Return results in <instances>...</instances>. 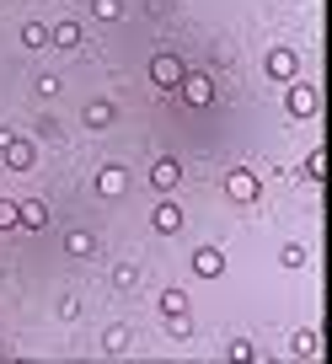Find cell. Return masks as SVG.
<instances>
[{
    "label": "cell",
    "mask_w": 332,
    "mask_h": 364,
    "mask_svg": "<svg viewBox=\"0 0 332 364\" xmlns=\"http://www.w3.org/2000/svg\"><path fill=\"white\" fill-rule=\"evenodd\" d=\"M183 80H188V70H183V59H177V54H156V59H150V86L177 91Z\"/></svg>",
    "instance_id": "obj_1"
},
{
    "label": "cell",
    "mask_w": 332,
    "mask_h": 364,
    "mask_svg": "<svg viewBox=\"0 0 332 364\" xmlns=\"http://www.w3.org/2000/svg\"><path fill=\"white\" fill-rule=\"evenodd\" d=\"M48 225V204L43 198H22V225L16 230H43Z\"/></svg>",
    "instance_id": "obj_13"
},
{
    "label": "cell",
    "mask_w": 332,
    "mask_h": 364,
    "mask_svg": "<svg viewBox=\"0 0 332 364\" xmlns=\"http://www.w3.org/2000/svg\"><path fill=\"white\" fill-rule=\"evenodd\" d=\"M263 65H268V75H274V80H295V75H300V54H295L289 43L268 48V59H263Z\"/></svg>",
    "instance_id": "obj_4"
},
{
    "label": "cell",
    "mask_w": 332,
    "mask_h": 364,
    "mask_svg": "<svg viewBox=\"0 0 332 364\" xmlns=\"http://www.w3.org/2000/svg\"><path fill=\"white\" fill-rule=\"evenodd\" d=\"M129 343H134V332H129V327H107L102 332V353H113V359H118V353H129Z\"/></svg>",
    "instance_id": "obj_14"
},
{
    "label": "cell",
    "mask_w": 332,
    "mask_h": 364,
    "mask_svg": "<svg viewBox=\"0 0 332 364\" xmlns=\"http://www.w3.org/2000/svg\"><path fill=\"white\" fill-rule=\"evenodd\" d=\"M113 118H118V107L107 102V97H97V102H86L80 124H86V129H113Z\"/></svg>",
    "instance_id": "obj_10"
},
{
    "label": "cell",
    "mask_w": 332,
    "mask_h": 364,
    "mask_svg": "<svg viewBox=\"0 0 332 364\" xmlns=\"http://www.w3.org/2000/svg\"><path fill=\"white\" fill-rule=\"evenodd\" d=\"M177 182H183V166H177L172 156H161L156 166H150V188H156V193H172Z\"/></svg>",
    "instance_id": "obj_7"
},
{
    "label": "cell",
    "mask_w": 332,
    "mask_h": 364,
    "mask_svg": "<svg viewBox=\"0 0 332 364\" xmlns=\"http://www.w3.org/2000/svg\"><path fill=\"white\" fill-rule=\"evenodd\" d=\"M22 43L33 48V54H38V48H48V27H43V22H27V27H22Z\"/></svg>",
    "instance_id": "obj_19"
},
{
    "label": "cell",
    "mask_w": 332,
    "mask_h": 364,
    "mask_svg": "<svg viewBox=\"0 0 332 364\" xmlns=\"http://www.w3.org/2000/svg\"><path fill=\"white\" fill-rule=\"evenodd\" d=\"M161 316H166V321L188 316V295H183V289H166V295H161Z\"/></svg>",
    "instance_id": "obj_17"
},
{
    "label": "cell",
    "mask_w": 332,
    "mask_h": 364,
    "mask_svg": "<svg viewBox=\"0 0 332 364\" xmlns=\"http://www.w3.org/2000/svg\"><path fill=\"white\" fill-rule=\"evenodd\" d=\"M295 353H300V359H321V332L316 327L295 332Z\"/></svg>",
    "instance_id": "obj_16"
},
{
    "label": "cell",
    "mask_w": 332,
    "mask_h": 364,
    "mask_svg": "<svg viewBox=\"0 0 332 364\" xmlns=\"http://www.w3.org/2000/svg\"><path fill=\"white\" fill-rule=\"evenodd\" d=\"M65 252H70V257H92V252H97V236H92V230H70V236H65Z\"/></svg>",
    "instance_id": "obj_15"
},
{
    "label": "cell",
    "mask_w": 332,
    "mask_h": 364,
    "mask_svg": "<svg viewBox=\"0 0 332 364\" xmlns=\"http://www.w3.org/2000/svg\"><path fill=\"white\" fill-rule=\"evenodd\" d=\"M225 359H230V364H252V359H257V348H252V343H230Z\"/></svg>",
    "instance_id": "obj_22"
},
{
    "label": "cell",
    "mask_w": 332,
    "mask_h": 364,
    "mask_svg": "<svg viewBox=\"0 0 332 364\" xmlns=\"http://www.w3.org/2000/svg\"><path fill=\"white\" fill-rule=\"evenodd\" d=\"M139 284V268H134V262H118V268H113V289H134Z\"/></svg>",
    "instance_id": "obj_20"
},
{
    "label": "cell",
    "mask_w": 332,
    "mask_h": 364,
    "mask_svg": "<svg viewBox=\"0 0 332 364\" xmlns=\"http://www.w3.org/2000/svg\"><path fill=\"white\" fill-rule=\"evenodd\" d=\"M257 193H263V182H257V171L236 166V171L225 177V198H230V204H257Z\"/></svg>",
    "instance_id": "obj_2"
},
{
    "label": "cell",
    "mask_w": 332,
    "mask_h": 364,
    "mask_svg": "<svg viewBox=\"0 0 332 364\" xmlns=\"http://www.w3.org/2000/svg\"><path fill=\"white\" fill-rule=\"evenodd\" d=\"M177 91H183L188 107H209V102H215V80H209V75H188Z\"/></svg>",
    "instance_id": "obj_5"
},
{
    "label": "cell",
    "mask_w": 332,
    "mask_h": 364,
    "mask_svg": "<svg viewBox=\"0 0 332 364\" xmlns=\"http://www.w3.org/2000/svg\"><path fill=\"white\" fill-rule=\"evenodd\" d=\"M16 225H22V204L0 198V230H16Z\"/></svg>",
    "instance_id": "obj_21"
},
{
    "label": "cell",
    "mask_w": 332,
    "mask_h": 364,
    "mask_svg": "<svg viewBox=\"0 0 332 364\" xmlns=\"http://www.w3.org/2000/svg\"><path fill=\"white\" fill-rule=\"evenodd\" d=\"M150 225H156L161 236H177V230H183V209H177L172 198H161V204H156V215H150Z\"/></svg>",
    "instance_id": "obj_8"
},
{
    "label": "cell",
    "mask_w": 332,
    "mask_h": 364,
    "mask_svg": "<svg viewBox=\"0 0 332 364\" xmlns=\"http://www.w3.org/2000/svg\"><path fill=\"white\" fill-rule=\"evenodd\" d=\"M193 273L198 279H220V273H225V257H220L215 247H198L193 252Z\"/></svg>",
    "instance_id": "obj_11"
},
{
    "label": "cell",
    "mask_w": 332,
    "mask_h": 364,
    "mask_svg": "<svg viewBox=\"0 0 332 364\" xmlns=\"http://www.w3.org/2000/svg\"><path fill=\"white\" fill-rule=\"evenodd\" d=\"M124 188H129L124 166H102V171H97V193H102V198H124Z\"/></svg>",
    "instance_id": "obj_9"
},
{
    "label": "cell",
    "mask_w": 332,
    "mask_h": 364,
    "mask_svg": "<svg viewBox=\"0 0 332 364\" xmlns=\"http://www.w3.org/2000/svg\"><path fill=\"white\" fill-rule=\"evenodd\" d=\"M284 107H289V118H316V107H321V91H316V86H295V80H289V91H284Z\"/></svg>",
    "instance_id": "obj_3"
},
{
    "label": "cell",
    "mask_w": 332,
    "mask_h": 364,
    "mask_svg": "<svg viewBox=\"0 0 332 364\" xmlns=\"http://www.w3.org/2000/svg\"><path fill=\"white\" fill-rule=\"evenodd\" d=\"M279 262H284V268H306V247H295V241H289V247L279 252Z\"/></svg>",
    "instance_id": "obj_24"
},
{
    "label": "cell",
    "mask_w": 332,
    "mask_h": 364,
    "mask_svg": "<svg viewBox=\"0 0 332 364\" xmlns=\"http://www.w3.org/2000/svg\"><path fill=\"white\" fill-rule=\"evenodd\" d=\"M48 43H54V48H65V54H75V48L86 43V38H80V27H75V22H59V27H48Z\"/></svg>",
    "instance_id": "obj_12"
},
{
    "label": "cell",
    "mask_w": 332,
    "mask_h": 364,
    "mask_svg": "<svg viewBox=\"0 0 332 364\" xmlns=\"http://www.w3.org/2000/svg\"><path fill=\"white\" fill-rule=\"evenodd\" d=\"M92 11L102 16V22H113V16H124V0H92Z\"/></svg>",
    "instance_id": "obj_23"
},
{
    "label": "cell",
    "mask_w": 332,
    "mask_h": 364,
    "mask_svg": "<svg viewBox=\"0 0 332 364\" xmlns=\"http://www.w3.org/2000/svg\"><path fill=\"white\" fill-rule=\"evenodd\" d=\"M33 156H38V150H33V139H27V134L6 139V166H11V171H33Z\"/></svg>",
    "instance_id": "obj_6"
},
{
    "label": "cell",
    "mask_w": 332,
    "mask_h": 364,
    "mask_svg": "<svg viewBox=\"0 0 332 364\" xmlns=\"http://www.w3.org/2000/svg\"><path fill=\"white\" fill-rule=\"evenodd\" d=\"M327 166H332L327 150H311V156H306V177H311V182H327V177H332Z\"/></svg>",
    "instance_id": "obj_18"
}]
</instances>
